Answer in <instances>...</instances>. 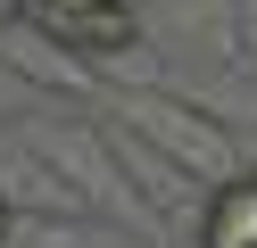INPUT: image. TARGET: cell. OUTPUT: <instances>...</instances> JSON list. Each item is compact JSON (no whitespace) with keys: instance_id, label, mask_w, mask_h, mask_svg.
I'll list each match as a JSON object with an SVG mask.
<instances>
[{"instance_id":"1","label":"cell","mask_w":257,"mask_h":248,"mask_svg":"<svg viewBox=\"0 0 257 248\" xmlns=\"http://www.w3.org/2000/svg\"><path fill=\"white\" fill-rule=\"evenodd\" d=\"M108 116L133 124L150 149H166V157L183 165L191 182H207V190H216L224 174H240V141L224 132V116H199L191 99H174L166 83H124V91H108Z\"/></svg>"},{"instance_id":"2","label":"cell","mask_w":257,"mask_h":248,"mask_svg":"<svg viewBox=\"0 0 257 248\" xmlns=\"http://www.w3.org/2000/svg\"><path fill=\"white\" fill-rule=\"evenodd\" d=\"M25 141H34L42 157L83 190V207H108L116 223H133V231H166V223H158V207L124 182V165H116V149L100 141V124H83V116H67V124H25Z\"/></svg>"},{"instance_id":"3","label":"cell","mask_w":257,"mask_h":248,"mask_svg":"<svg viewBox=\"0 0 257 248\" xmlns=\"http://www.w3.org/2000/svg\"><path fill=\"white\" fill-rule=\"evenodd\" d=\"M0 66L17 83H50V91H100V75L75 50H58L42 25H0Z\"/></svg>"},{"instance_id":"4","label":"cell","mask_w":257,"mask_h":248,"mask_svg":"<svg viewBox=\"0 0 257 248\" xmlns=\"http://www.w3.org/2000/svg\"><path fill=\"white\" fill-rule=\"evenodd\" d=\"M199 248H257V174L240 165V174H224L216 190L199 198Z\"/></svg>"},{"instance_id":"5","label":"cell","mask_w":257,"mask_h":248,"mask_svg":"<svg viewBox=\"0 0 257 248\" xmlns=\"http://www.w3.org/2000/svg\"><path fill=\"white\" fill-rule=\"evenodd\" d=\"M0 248H108V231L91 215H17Z\"/></svg>"},{"instance_id":"6","label":"cell","mask_w":257,"mask_h":248,"mask_svg":"<svg viewBox=\"0 0 257 248\" xmlns=\"http://www.w3.org/2000/svg\"><path fill=\"white\" fill-rule=\"evenodd\" d=\"M9 223H17V207H9V198H0V240H9Z\"/></svg>"},{"instance_id":"7","label":"cell","mask_w":257,"mask_h":248,"mask_svg":"<svg viewBox=\"0 0 257 248\" xmlns=\"http://www.w3.org/2000/svg\"><path fill=\"white\" fill-rule=\"evenodd\" d=\"M240 165H249V174H257V141H240Z\"/></svg>"},{"instance_id":"8","label":"cell","mask_w":257,"mask_h":248,"mask_svg":"<svg viewBox=\"0 0 257 248\" xmlns=\"http://www.w3.org/2000/svg\"><path fill=\"white\" fill-rule=\"evenodd\" d=\"M108 248H124V240H116V231H108Z\"/></svg>"}]
</instances>
